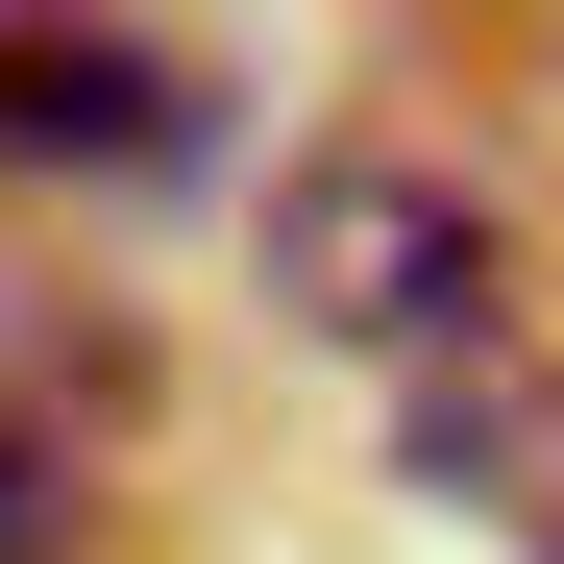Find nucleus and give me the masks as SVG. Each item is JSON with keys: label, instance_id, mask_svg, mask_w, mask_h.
<instances>
[{"label": "nucleus", "instance_id": "1", "mask_svg": "<svg viewBox=\"0 0 564 564\" xmlns=\"http://www.w3.org/2000/svg\"><path fill=\"white\" fill-rule=\"evenodd\" d=\"M270 295H295L319 344H393V368H442V344H491V295H516V221L466 197V172H417V148H319L295 197H270Z\"/></svg>", "mask_w": 564, "mask_h": 564}, {"label": "nucleus", "instance_id": "2", "mask_svg": "<svg viewBox=\"0 0 564 564\" xmlns=\"http://www.w3.org/2000/svg\"><path fill=\"white\" fill-rule=\"evenodd\" d=\"M197 99L148 50H74V25H0V172H172Z\"/></svg>", "mask_w": 564, "mask_h": 564}, {"label": "nucleus", "instance_id": "3", "mask_svg": "<svg viewBox=\"0 0 564 564\" xmlns=\"http://www.w3.org/2000/svg\"><path fill=\"white\" fill-rule=\"evenodd\" d=\"M393 442H417V491H466V516H564V368H491V344H442Z\"/></svg>", "mask_w": 564, "mask_h": 564}, {"label": "nucleus", "instance_id": "4", "mask_svg": "<svg viewBox=\"0 0 564 564\" xmlns=\"http://www.w3.org/2000/svg\"><path fill=\"white\" fill-rule=\"evenodd\" d=\"M50 540H74V466H50L25 417H0V564H50Z\"/></svg>", "mask_w": 564, "mask_h": 564}]
</instances>
